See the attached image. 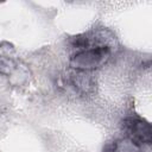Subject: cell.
<instances>
[{
  "label": "cell",
  "instance_id": "obj_2",
  "mask_svg": "<svg viewBox=\"0 0 152 152\" xmlns=\"http://www.w3.org/2000/svg\"><path fill=\"white\" fill-rule=\"evenodd\" d=\"M121 129L126 134V138L135 142L137 145H148L152 141L151 125L138 116H128L121 121Z\"/></svg>",
  "mask_w": 152,
  "mask_h": 152
},
{
  "label": "cell",
  "instance_id": "obj_1",
  "mask_svg": "<svg viewBox=\"0 0 152 152\" xmlns=\"http://www.w3.org/2000/svg\"><path fill=\"white\" fill-rule=\"evenodd\" d=\"M112 49L108 46H94L77 51L70 57L69 64L72 69L89 71L102 66L110 57Z\"/></svg>",
  "mask_w": 152,
  "mask_h": 152
},
{
  "label": "cell",
  "instance_id": "obj_3",
  "mask_svg": "<svg viewBox=\"0 0 152 152\" xmlns=\"http://www.w3.org/2000/svg\"><path fill=\"white\" fill-rule=\"evenodd\" d=\"M64 86L71 88L76 94L84 96L91 94L95 90V81L87 71L76 70L75 72H70L64 82Z\"/></svg>",
  "mask_w": 152,
  "mask_h": 152
},
{
  "label": "cell",
  "instance_id": "obj_5",
  "mask_svg": "<svg viewBox=\"0 0 152 152\" xmlns=\"http://www.w3.org/2000/svg\"><path fill=\"white\" fill-rule=\"evenodd\" d=\"M19 70V64L7 57L0 56V74L6 76H13Z\"/></svg>",
  "mask_w": 152,
  "mask_h": 152
},
{
  "label": "cell",
  "instance_id": "obj_4",
  "mask_svg": "<svg viewBox=\"0 0 152 152\" xmlns=\"http://www.w3.org/2000/svg\"><path fill=\"white\" fill-rule=\"evenodd\" d=\"M102 152H141V150L139 145L125 137L106 144Z\"/></svg>",
  "mask_w": 152,
  "mask_h": 152
}]
</instances>
